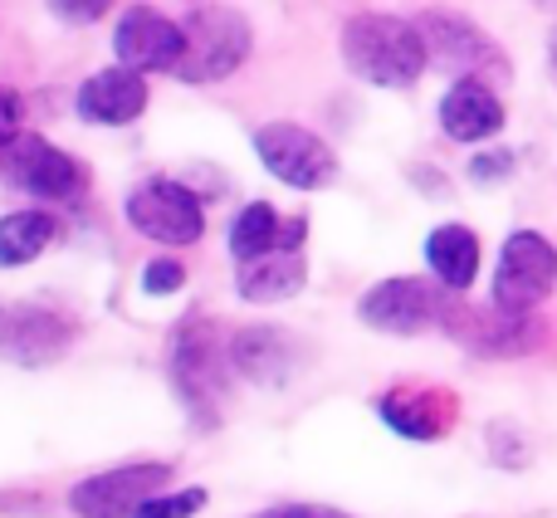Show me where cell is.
<instances>
[{"mask_svg": "<svg viewBox=\"0 0 557 518\" xmlns=\"http://www.w3.org/2000/svg\"><path fill=\"white\" fill-rule=\"evenodd\" d=\"M182 64H176V78L182 84H221L235 69L250 59V20L231 5H196L191 15L182 20Z\"/></svg>", "mask_w": 557, "mask_h": 518, "instance_id": "2", "label": "cell"}, {"mask_svg": "<svg viewBox=\"0 0 557 518\" xmlns=\"http://www.w3.org/2000/svg\"><path fill=\"white\" fill-rule=\"evenodd\" d=\"M0 172L10 186L39 196V201H74L84 196L88 172L69 152H59L54 143H45L39 133H20L15 143L0 152Z\"/></svg>", "mask_w": 557, "mask_h": 518, "instance_id": "9", "label": "cell"}, {"mask_svg": "<svg viewBox=\"0 0 557 518\" xmlns=\"http://www.w3.org/2000/svg\"><path fill=\"white\" fill-rule=\"evenodd\" d=\"M255 157L264 162V172L294 186V192H323L337 176L333 147L298 123H264L255 133Z\"/></svg>", "mask_w": 557, "mask_h": 518, "instance_id": "7", "label": "cell"}, {"mask_svg": "<svg viewBox=\"0 0 557 518\" xmlns=\"http://www.w3.org/2000/svg\"><path fill=\"white\" fill-rule=\"evenodd\" d=\"M127 221L157 245H196L206 235V206L196 201L191 186L157 176L127 196Z\"/></svg>", "mask_w": 557, "mask_h": 518, "instance_id": "8", "label": "cell"}, {"mask_svg": "<svg viewBox=\"0 0 557 518\" xmlns=\"http://www.w3.org/2000/svg\"><path fill=\"white\" fill-rule=\"evenodd\" d=\"M441 127L450 143H484L504 127V103L484 78H455L441 98Z\"/></svg>", "mask_w": 557, "mask_h": 518, "instance_id": "16", "label": "cell"}, {"mask_svg": "<svg viewBox=\"0 0 557 518\" xmlns=\"http://www.w3.org/2000/svg\"><path fill=\"white\" fill-rule=\"evenodd\" d=\"M308 240V221L304 215H278L270 201H250L231 225V255L235 259H255L274 245H304Z\"/></svg>", "mask_w": 557, "mask_h": 518, "instance_id": "18", "label": "cell"}, {"mask_svg": "<svg viewBox=\"0 0 557 518\" xmlns=\"http://www.w3.org/2000/svg\"><path fill=\"white\" fill-rule=\"evenodd\" d=\"M416 25H421L425 54H431L435 69H445V74H455V78H484V84H490V78H509L504 49L494 45L474 20L450 15V10H425Z\"/></svg>", "mask_w": 557, "mask_h": 518, "instance_id": "5", "label": "cell"}, {"mask_svg": "<svg viewBox=\"0 0 557 518\" xmlns=\"http://www.w3.org/2000/svg\"><path fill=\"white\" fill-rule=\"evenodd\" d=\"M172 484V465H117V470L88 474L84 484L69 490V509L78 518H133L152 494Z\"/></svg>", "mask_w": 557, "mask_h": 518, "instance_id": "10", "label": "cell"}, {"mask_svg": "<svg viewBox=\"0 0 557 518\" xmlns=\"http://www.w3.org/2000/svg\"><path fill=\"white\" fill-rule=\"evenodd\" d=\"M337 49H343V64L362 84L376 88H411L431 69L421 25L401 15H376V10L347 20L343 35H337Z\"/></svg>", "mask_w": 557, "mask_h": 518, "instance_id": "1", "label": "cell"}, {"mask_svg": "<svg viewBox=\"0 0 557 518\" xmlns=\"http://www.w3.org/2000/svg\"><path fill=\"white\" fill-rule=\"evenodd\" d=\"M182 284H186V264H176V259H152V264L143 269L147 294H176Z\"/></svg>", "mask_w": 557, "mask_h": 518, "instance_id": "24", "label": "cell"}, {"mask_svg": "<svg viewBox=\"0 0 557 518\" xmlns=\"http://www.w3.org/2000/svg\"><path fill=\"white\" fill-rule=\"evenodd\" d=\"M304 284H308L304 245H274V250L255 259H240V274H235V288H240L245 304H284Z\"/></svg>", "mask_w": 557, "mask_h": 518, "instance_id": "15", "label": "cell"}, {"mask_svg": "<svg viewBox=\"0 0 557 518\" xmlns=\"http://www.w3.org/2000/svg\"><path fill=\"white\" fill-rule=\"evenodd\" d=\"M376 411L392 431L411 435V441H441L455 421V396L435 392V386H396L376 402Z\"/></svg>", "mask_w": 557, "mask_h": 518, "instance_id": "17", "label": "cell"}, {"mask_svg": "<svg viewBox=\"0 0 557 518\" xmlns=\"http://www.w3.org/2000/svg\"><path fill=\"white\" fill-rule=\"evenodd\" d=\"M445 333L480 357H523L543 343V323L533 313H504V308L480 313V308H465L460 298L445 313Z\"/></svg>", "mask_w": 557, "mask_h": 518, "instance_id": "11", "label": "cell"}, {"mask_svg": "<svg viewBox=\"0 0 557 518\" xmlns=\"http://www.w3.org/2000/svg\"><path fill=\"white\" fill-rule=\"evenodd\" d=\"M513 172V157L509 152H484L470 162V176L474 182H494V176H509Z\"/></svg>", "mask_w": 557, "mask_h": 518, "instance_id": "26", "label": "cell"}, {"mask_svg": "<svg viewBox=\"0 0 557 518\" xmlns=\"http://www.w3.org/2000/svg\"><path fill=\"white\" fill-rule=\"evenodd\" d=\"M78 118L94 127H127L147 113V78L137 69L117 64V69H103V74L84 78L78 84Z\"/></svg>", "mask_w": 557, "mask_h": 518, "instance_id": "14", "label": "cell"}, {"mask_svg": "<svg viewBox=\"0 0 557 518\" xmlns=\"http://www.w3.org/2000/svg\"><path fill=\"white\" fill-rule=\"evenodd\" d=\"M206 509V490H186V494H152L133 518H191Z\"/></svg>", "mask_w": 557, "mask_h": 518, "instance_id": "22", "label": "cell"}, {"mask_svg": "<svg viewBox=\"0 0 557 518\" xmlns=\"http://www.w3.org/2000/svg\"><path fill=\"white\" fill-rule=\"evenodd\" d=\"M172 382L182 392V402L191 406V416L201 425H215L225 392V337L211 318H191L176 328L172 343Z\"/></svg>", "mask_w": 557, "mask_h": 518, "instance_id": "3", "label": "cell"}, {"mask_svg": "<svg viewBox=\"0 0 557 518\" xmlns=\"http://www.w3.org/2000/svg\"><path fill=\"white\" fill-rule=\"evenodd\" d=\"M20 123H25V103H20L15 88L0 84V152H5V147L20 137Z\"/></svg>", "mask_w": 557, "mask_h": 518, "instance_id": "25", "label": "cell"}, {"mask_svg": "<svg viewBox=\"0 0 557 518\" xmlns=\"http://www.w3.org/2000/svg\"><path fill=\"white\" fill-rule=\"evenodd\" d=\"M553 288H557L553 240L539 231H513L499 250V269H494V308H504V313H533Z\"/></svg>", "mask_w": 557, "mask_h": 518, "instance_id": "6", "label": "cell"}, {"mask_svg": "<svg viewBox=\"0 0 557 518\" xmlns=\"http://www.w3.org/2000/svg\"><path fill=\"white\" fill-rule=\"evenodd\" d=\"M539 5H548V10H553V5H557V0H539Z\"/></svg>", "mask_w": 557, "mask_h": 518, "instance_id": "28", "label": "cell"}, {"mask_svg": "<svg viewBox=\"0 0 557 518\" xmlns=\"http://www.w3.org/2000/svg\"><path fill=\"white\" fill-rule=\"evenodd\" d=\"M455 288L431 284V279H382L362 294L357 304V318L376 333H392V337H416V333H431V328H445V313L455 304Z\"/></svg>", "mask_w": 557, "mask_h": 518, "instance_id": "4", "label": "cell"}, {"mask_svg": "<svg viewBox=\"0 0 557 518\" xmlns=\"http://www.w3.org/2000/svg\"><path fill=\"white\" fill-rule=\"evenodd\" d=\"M425 264H431V274L441 279L445 288L465 294V288L474 284V274H480V235H474L470 225H441V231H431V240H425Z\"/></svg>", "mask_w": 557, "mask_h": 518, "instance_id": "20", "label": "cell"}, {"mask_svg": "<svg viewBox=\"0 0 557 518\" xmlns=\"http://www.w3.org/2000/svg\"><path fill=\"white\" fill-rule=\"evenodd\" d=\"M294 357H298V347L284 328H245L231 343L235 372L250 377V382H284L294 372Z\"/></svg>", "mask_w": 557, "mask_h": 518, "instance_id": "19", "label": "cell"}, {"mask_svg": "<svg viewBox=\"0 0 557 518\" xmlns=\"http://www.w3.org/2000/svg\"><path fill=\"white\" fill-rule=\"evenodd\" d=\"M113 49H117V64L137 69V74H176L186 35L176 20L162 15V10L133 5V10H123V20H117Z\"/></svg>", "mask_w": 557, "mask_h": 518, "instance_id": "12", "label": "cell"}, {"mask_svg": "<svg viewBox=\"0 0 557 518\" xmlns=\"http://www.w3.org/2000/svg\"><path fill=\"white\" fill-rule=\"evenodd\" d=\"M54 240V215L49 211H10L0 215V269H20L39 259Z\"/></svg>", "mask_w": 557, "mask_h": 518, "instance_id": "21", "label": "cell"}, {"mask_svg": "<svg viewBox=\"0 0 557 518\" xmlns=\"http://www.w3.org/2000/svg\"><path fill=\"white\" fill-rule=\"evenodd\" d=\"M264 518H347V514L323 509V504H288V509H274V514H264Z\"/></svg>", "mask_w": 557, "mask_h": 518, "instance_id": "27", "label": "cell"}, {"mask_svg": "<svg viewBox=\"0 0 557 518\" xmlns=\"http://www.w3.org/2000/svg\"><path fill=\"white\" fill-rule=\"evenodd\" d=\"M49 10H54L64 25H98V20L113 10V0H49Z\"/></svg>", "mask_w": 557, "mask_h": 518, "instance_id": "23", "label": "cell"}, {"mask_svg": "<svg viewBox=\"0 0 557 518\" xmlns=\"http://www.w3.org/2000/svg\"><path fill=\"white\" fill-rule=\"evenodd\" d=\"M74 343V328L54 313V308L35 304H0V357L20 367H45L59 362Z\"/></svg>", "mask_w": 557, "mask_h": 518, "instance_id": "13", "label": "cell"}]
</instances>
